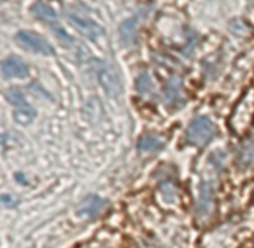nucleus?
I'll return each instance as SVG.
<instances>
[{
    "mask_svg": "<svg viewBox=\"0 0 254 248\" xmlns=\"http://www.w3.org/2000/svg\"><path fill=\"white\" fill-rule=\"evenodd\" d=\"M69 20H70V23L84 35V36H87L88 39H97V38H100L102 36V33H103V30H102V27L97 24V23H94L93 20H90V18H87V17H84V15H79V14H76V12H70L69 14Z\"/></svg>",
    "mask_w": 254,
    "mask_h": 248,
    "instance_id": "obj_5",
    "label": "nucleus"
},
{
    "mask_svg": "<svg viewBox=\"0 0 254 248\" xmlns=\"http://www.w3.org/2000/svg\"><path fill=\"white\" fill-rule=\"evenodd\" d=\"M108 206V202L103 200L99 196H87L82 203L78 208V214L79 215H85V217H97L99 214H102Z\"/></svg>",
    "mask_w": 254,
    "mask_h": 248,
    "instance_id": "obj_8",
    "label": "nucleus"
},
{
    "mask_svg": "<svg viewBox=\"0 0 254 248\" xmlns=\"http://www.w3.org/2000/svg\"><path fill=\"white\" fill-rule=\"evenodd\" d=\"M163 147H165L163 139L153 133H147L139 139V150L145 153H154V151L162 150Z\"/></svg>",
    "mask_w": 254,
    "mask_h": 248,
    "instance_id": "obj_9",
    "label": "nucleus"
},
{
    "mask_svg": "<svg viewBox=\"0 0 254 248\" xmlns=\"http://www.w3.org/2000/svg\"><path fill=\"white\" fill-rule=\"evenodd\" d=\"M32 12H33L35 15H38L39 18H42V20H45V21H50V23H54V21L57 20L56 11H54L51 6H48L47 3H42V2L35 3L33 8H32Z\"/></svg>",
    "mask_w": 254,
    "mask_h": 248,
    "instance_id": "obj_10",
    "label": "nucleus"
},
{
    "mask_svg": "<svg viewBox=\"0 0 254 248\" xmlns=\"http://www.w3.org/2000/svg\"><path fill=\"white\" fill-rule=\"evenodd\" d=\"M215 127L208 117H199L190 123L187 129V139L196 145H205L214 136Z\"/></svg>",
    "mask_w": 254,
    "mask_h": 248,
    "instance_id": "obj_3",
    "label": "nucleus"
},
{
    "mask_svg": "<svg viewBox=\"0 0 254 248\" xmlns=\"http://www.w3.org/2000/svg\"><path fill=\"white\" fill-rule=\"evenodd\" d=\"M96 73H97V78H99L102 87L105 88V91L108 94H111L112 97H117L121 91V85H120V81H118L115 72L106 63H99L96 67Z\"/></svg>",
    "mask_w": 254,
    "mask_h": 248,
    "instance_id": "obj_4",
    "label": "nucleus"
},
{
    "mask_svg": "<svg viewBox=\"0 0 254 248\" xmlns=\"http://www.w3.org/2000/svg\"><path fill=\"white\" fill-rule=\"evenodd\" d=\"M212 203H214V186H212V183H203L200 187L197 203H196L197 214L200 217L209 215V212L212 209Z\"/></svg>",
    "mask_w": 254,
    "mask_h": 248,
    "instance_id": "obj_7",
    "label": "nucleus"
},
{
    "mask_svg": "<svg viewBox=\"0 0 254 248\" xmlns=\"http://www.w3.org/2000/svg\"><path fill=\"white\" fill-rule=\"evenodd\" d=\"M18 199L14 197L12 194H0V206L3 208H14L18 205Z\"/></svg>",
    "mask_w": 254,
    "mask_h": 248,
    "instance_id": "obj_11",
    "label": "nucleus"
},
{
    "mask_svg": "<svg viewBox=\"0 0 254 248\" xmlns=\"http://www.w3.org/2000/svg\"><path fill=\"white\" fill-rule=\"evenodd\" d=\"M15 41L27 51L36 53V54H42V56H51L54 54V50L51 47V44L42 38L39 33L32 32V30H20L15 35Z\"/></svg>",
    "mask_w": 254,
    "mask_h": 248,
    "instance_id": "obj_2",
    "label": "nucleus"
},
{
    "mask_svg": "<svg viewBox=\"0 0 254 248\" xmlns=\"http://www.w3.org/2000/svg\"><path fill=\"white\" fill-rule=\"evenodd\" d=\"M0 70H2V75L5 78H26V76H29L27 64L15 56H11L0 63Z\"/></svg>",
    "mask_w": 254,
    "mask_h": 248,
    "instance_id": "obj_6",
    "label": "nucleus"
},
{
    "mask_svg": "<svg viewBox=\"0 0 254 248\" xmlns=\"http://www.w3.org/2000/svg\"><path fill=\"white\" fill-rule=\"evenodd\" d=\"M8 102L14 106V118L18 124L27 126L36 117V109L26 100L24 94L18 88H11L6 93Z\"/></svg>",
    "mask_w": 254,
    "mask_h": 248,
    "instance_id": "obj_1",
    "label": "nucleus"
}]
</instances>
